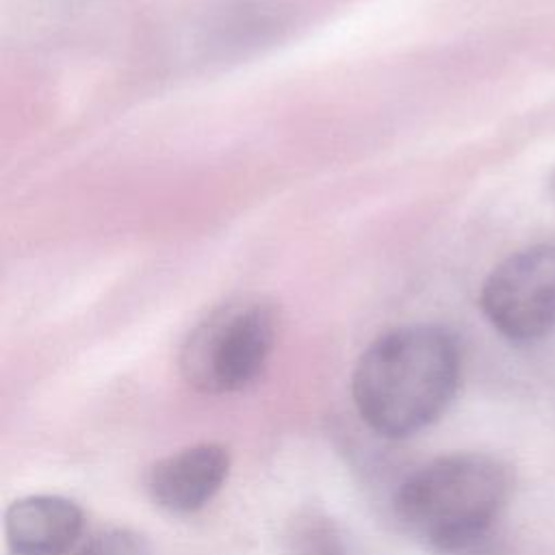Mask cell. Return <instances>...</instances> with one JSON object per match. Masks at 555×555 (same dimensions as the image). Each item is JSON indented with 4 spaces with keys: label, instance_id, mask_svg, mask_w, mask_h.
<instances>
[{
    "label": "cell",
    "instance_id": "2",
    "mask_svg": "<svg viewBox=\"0 0 555 555\" xmlns=\"http://www.w3.org/2000/svg\"><path fill=\"white\" fill-rule=\"evenodd\" d=\"M512 492V473L486 453L440 455L410 473L395 492L401 525L427 546L457 553L488 535Z\"/></svg>",
    "mask_w": 555,
    "mask_h": 555
},
{
    "label": "cell",
    "instance_id": "1",
    "mask_svg": "<svg viewBox=\"0 0 555 555\" xmlns=\"http://www.w3.org/2000/svg\"><path fill=\"white\" fill-rule=\"evenodd\" d=\"M462 375L457 338L440 325H403L358 358L351 397L360 418L384 438H408L438 421Z\"/></svg>",
    "mask_w": 555,
    "mask_h": 555
},
{
    "label": "cell",
    "instance_id": "4",
    "mask_svg": "<svg viewBox=\"0 0 555 555\" xmlns=\"http://www.w3.org/2000/svg\"><path fill=\"white\" fill-rule=\"evenodd\" d=\"M481 310L514 343H531L555 327V241L531 245L499 262L481 286Z\"/></svg>",
    "mask_w": 555,
    "mask_h": 555
},
{
    "label": "cell",
    "instance_id": "6",
    "mask_svg": "<svg viewBox=\"0 0 555 555\" xmlns=\"http://www.w3.org/2000/svg\"><path fill=\"white\" fill-rule=\"evenodd\" d=\"M85 514L61 494H28L4 512V540L11 555H67L80 544Z\"/></svg>",
    "mask_w": 555,
    "mask_h": 555
},
{
    "label": "cell",
    "instance_id": "8",
    "mask_svg": "<svg viewBox=\"0 0 555 555\" xmlns=\"http://www.w3.org/2000/svg\"><path fill=\"white\" fill-rule=\"evenodd\" d=\"M553 191H555V180H553Z\"/></svg>",
    "mask_w": 555,
    "mask_h": 555
},
{
    "label": "cell",
    "instance_id": "3",
    "mask_svg": "<svg viewBox=\"0 0 555 555\" xmlns=\"http://www.w3.org/2000/svg\"><path fill=\"white\" fill-rule=\"evenodd\" d=\"M278 308L256 295L212 308L184 338L178 366L202 395H230L247 388L267 366L278 338Z\"/></svg>",
    "mask_w": 555,
    "mask_h": 555
},
{
    "label": "cell",
    "instance_id": "5",
    "mask_svg": "<svg viewBox=\"0 0 555 555\" xmlns=\"http://www.w3.org/2000/svg\"><path fill=\"white\" fill-rule=\"evenodd\" d=\"M232 457L219 442H197L156 460L145 477L150 501L171 514L199 512L228 481Z\"/></svg>",
    "mask_w": 555,
    "mask_h": 555
},
{
    "label": "cell",
    "instance_id": "7",
    "mask_svg": "<svg viewBox=\"0 0 555 555\" xmlns=\"http://www.w3.org/2000/svg\"><path fill=\"white\" fill-rule=\"evenodd\" d=\"M72 555H152V548L134 529L111 525L87 535Z\"/></svg>",
    "mask_w": 555,
    "mask_h": 555
}]
</instances>
